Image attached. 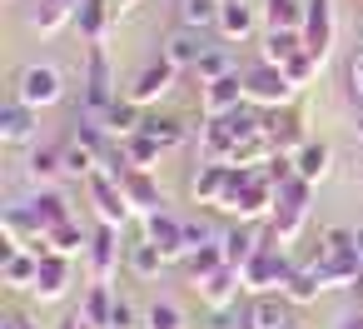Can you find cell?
<instances>
[{
  "label": "cell",
  "mask_w": 363,
  "mask_h": 329,
  "mask_svg": "<svg viewBox=\"0 0 363 329\" xmlns=\"http://www.w3.org/2000/svg\"><path fill=\"white\" fill-rule=\"evenodd\" d=\"M308 190H313V185H303L298 175H294L289 185H279V205H274L269 230H264V234H269L279 249L298 239V230H303V220H308Z\"/></svg>",
  "instance_id": "1"
},
{
  "label": "cell",
  "mask_w": 363,
  "mask_h": 329,
  "mask_svg": "<svg viewBox=\"0 0 363 329\" xmlns=\"http://www.w3.org/2000/svg\"><path fill=\"white\" fill-rule=\"evenodd\" d=\"M294 269H298V264H294V259L264 234V249L244 264V289H254V294H274V289H284V279H289Z\"/></svg>",
  "instance_id": "2"
},
{
  "label": "cell",
  "mask_w": 363,
  "mask_h": 329,
  "mask_svg": "<svg viewBox=\"0 0 363 329\" xmlns=\"http://www.w3.org/2000/svg\"><path fill=\"white\" fill-rule=\"evenodd\" d=\"M298 90L289 85V75L279 70V65H254V70H244V100L249 105H259V110H284L289 100H294Z\"/></svg>",
  "instance_id": "3"
},
{
  "label": "cell",
  "mask_w": 363,
  "mask_h": 329,
  "mask_svg": "<svg viewBox=\"0 0 363 329\" xmlns=\"http://www.w3.org/2000/svg\"><path fill=\"white\" fill-rule=\"evenodd\" d=\"M16 100L30 105V110H50V105H60V100H65V80H60V70H55V65H26V70L16 75Z\"/></svg>",
  "instance_id": "4"
},
{
  "label": "cell",
  "mask_w": 363,
  "mask_h": 329,
  "mask_svg": "<svg viewBox=\"0 0 363 329\" xmlns=\"http://www.w3.org/2000/svg\"><path fill=\"white\" fill-rule=\"evenodd\" d=\"M110 105H115L110 55H105V45H100V41H90V50H85V110H90V120H100Z\"/></svg>",
  "instance_id": "5"
},
{
  "label": "cell",
  "mask_w": 363,
  "mask_h": 329,
  "mask_svg": "<svg viewBox=\"0 0 363 329\" xmlns=\"http://www.w3.org/2000/svg\"><path fill=\"white\" fill-rule=\"evenodd\" d=\"M85 185H90V205H95L100 225H115V230H120V225L135 215V210H130V200H125V190H120V180H115L110 170H95Z\"/></svg>",
  "instance_id": "6"
},
{
  "label": "cell",
  "mask_w": 363,
  "mask_h": 329,
  "mask_svg": "<svg viewBox=\"0 0 363 329\" xmlns=\"http://www.w3.org/2000/svg\"><path fill=\"white\" fill-rule=\"evenodd\" d=\"M303 45L308 55L323 65L333 55V0H308V16H303Z\"/></svg>",
  "instance_id": "7"
},
{
  "label": "cell",
  "mask_w": 363,
  "mask_h": 329,
  "mask_svg": "<svg viewBox=\"0 0 363 329\" xmlns=\"http://www.w3.org/2000/svg\"><path fill=\"white\" fill-rule=\"evenodd\" d=\"M244 105V75H224V80H209L199 85V110L204 120H224Z\"/></svg>",
  "instance_id": "8"
},
{
  "label": "cell",
  "mask_w": 363,
  "mask_h": 329,
  "mask_svg": "<svg viewBox=\"0 0 363 329\" xmlns=\"http://www.w3.org/2000/svg\"><path fill=\"white\" fill-rule=\"evenodd\" d=\"M120 180V190H125V200H130V210L135 215H160L164 210V190H160V180L150 175V170H125V175H115Z\"/></svg>",
  "instance_id": "9"
},
{
  "label": "cell",
  "mask_w": 363,
  "mask_h": 329,
  "mask_svg": "<svg viewBox=\"0 0 363 329\" xmlns=\"http://www.w3.org/2000/svg\"><path fill=\"white\" fill-rule=\"evenodd\" d=\"M145 239L164 254V259H184L189 254V239H184V220H174L169 210H160V215H150L145 220Z\"/></svg>",
  "instance_id": "10"
},
{
  "label": "cell",
  "mask_w": 363,
  "mask_h": 329,
  "mask_svg": "<svg viewBox=\"0 0 363 329\" xmlns=\"http://www.w3.org/2000/svg\"><path fill=\"white\" fill-rule=\"evenodd\" d=\"M239 289H244V274H239L234 264H219L214 274H204V279L194 284V294L204 299V309H229V304H239Z\"/></svg>",
  "instance_id": "11"
},
{
  "label": "cell",
  "mask_w": 363,
  "mask_h": 329,
  "mask_svg": "<svg viewBox=\"0 0 363 329\" xmlns=\"http://www.w3.org/2000/svg\"><path fill=\"white\" fill-rule=\"evenodd\" d=\"M90 279L95 284H110L115 279V264H120V230L115 225H100L95 234H90Z\"/></svg>",
  "instance_id": "12"
},
{
  "label": "cell",
  "mask_w": 363,
  "mask_h": 329,
  "mask_svg": "<svg viewBox=\"0 0 363 329\" xmlns=\"http://www.w3.org/2000/svg\"><path fill=\"white\" fill-rule=\"evenodd\" d=\"M174 75H179V70H174L169 60H155L150 70H140V80L125 90V100H135V105L145 110V105H155V100H164V95L174 90Z\"/></svg>",
  "instance_id": "13"
},
{
  "label": "cell",
  "mask_w": 363,
  "mask_h": 329,
  "mask_svg": "<svg viewBox=\"0 0 363 329\" xmlns=\"http://www.w3.org/2000/svg\"><path fill=\"white\" fill-rule=\"evenodd\" d=\"M269 140H274V150H279V155H294V150H303V145H308L303 115H298L294 105H284V110H269Z\"/></svg>",
  "instance_id": "14"
},
{
  "label": "cell",
  "mask_w": 363,
  "mask_h": 329,
  "mask_svg": "<svg viewBox=\"0 0 363 329\" xmlns=\"http://www.w3.org/2000/svg\"><path fill=\"white\" fill-rule=\"evenodd\" d=\"M21 210H26V220L35 225V234H50V230H60V225L70 220V205H65V195H55V190H40V195L26 200Z\"/></svg>",
  "instance_id": "15"
},
{
  "label": "cell",
  "mask_w": 363,
  "mask_h": 329,
  "mask_svg": "<svg viewBox=\"0 0 363 329\" xmlns=\"http://www.w3.org/2000/svg\"><path fill=\"white\" fill-rule=\"evenodd\" d=\"M65 289H70V259H65V254H45L30 294H35L40 304H55V299H65Z\"/></svg>",
  "instance_id": "16"
},
{
  "label": "cell",
  "mask_w": 363,
  "mask_h": 329,
  "mask_svg": "<svg viewBox=\"0 0 363 329\" xmlns=\"http://www.w3.org/2000/svg\"><path fill=\"white\" fill-rule=\"evenodd\" d=\"M35 120H40V110L11 100L6 110H0V145H30L35 140Z\"/></svg>",
  "instance_id": "17"
},
{
  "label": "cell",
  "mask_w": 363,
  "mask_h": 329,
  "mask_svg": "<svg viewBox=\"0 0 363 329\" xmlns=\"http://www.w3.org/2000/svg\"><path fill=\"white\" fill-rule=\"evenodd\" d=\"M219 249H224V264H234V269L244 274V264L264 249V234H259L254 225H234L229 234H219Z\"/></svg>",
  "instance_id": "18"
},
{
  "label": "cell",
  "mask_w": 363,
  "mask_h": 329,
  "mask_svg": "<svg viewBox=\"0 0 363 329\" xmlns=\"http://www.w3.org/2000/svg\"><path fill=\"white\" fill-rule=\"evenodd\" d=\"M244 329H294L289 299H284V294H259V299L244 309Z\"/></svg>",
  "instance_id": "19"
},
{
  "label": "cell",
  "mask_w": 363,
  "mask_h": 329,
  "mask_svg": "<svg viewBox=\"0 0 363 329\" xmlns=\"http://www.w3.org/2000/svg\"><path fill=\"white\" fill-rule=\"evenodd\" d=\"M100 130H105L110 140H130V135H140V130H145V115H140V105H135V100H125V95H120V100L100 115Z\"/></svg>",
  "instance_id": "20"
},
{
  "label": "cell",
  "mask_w": 363,
  "mask_h": 329,
  "mask_svg": "<svg viewBox=\"0 0 363 329\" xmlns=\"http://www.w3.org/2000/svg\"><path fill=\"white\" fill-rule=\"evenodd\" d=\"M224 185H229V165L204 160V165L194 170V180H189V200H194V205H219Z\"/></svg>",
  "instance_id": "21"
},
{
  "label": "cell",
  "mask_w": 363,
  "mask_h": 329,
  "mask_svg": "<svg viewBox=\"0 0 363 329\" xmlns=\"http://www.w3.org/2000/svg\"><path fill=\"white\" fill-rule=\"evenodd\" d=\"M115 299H120V294H115L110 284H90L85 299H80V319H85L90 329H110V324H115Z\"/></svg>",
  "instance_id": "22"
},
{
  "label": "cell",
  "mask_w": 363,
  "mask_h": 329,
  "mask_svg": "<svg viewBox=\"0 0 363 329\" xmlns=\"http://www.w3.org/2000/svg\"><path fill=\"white\" fill-rule=\"evenodd\" d=\"M204 50H209V45H204V36H199V31H174V36L164 41V60H169L174 70H194Z\"/></svg>",
  "instance_id": "23"
},
{
  "label": "cell",
  "mask_w": 363,
  "mask_h": 329,
  "mask_svg": "<svg viewBox=\"0 0 363 329\" xmlns=\"http://www.w3.org/2000/svg\"><path fill=\"white\" fill-rule=\"evenodd\" d=\"M328 160H333V150L323 140H308L303 150H294V175L303 185H318V180H328Z\"/></svg>",
  "instance_id": "24"
},
{
  "label": "cell",
  "mask_w": 363,
  "mask_h": 329,
  "mask_svg": "<svg viewBox=\"0 0 363 329\" xmlns=\"http://www.w3.org/2000/svg\"><path fill=\"white\" fill-rule=\"evenodd\" d=\"M254 11L244 6V0H224V11H219V41L234 45V41H249L254 36Z\"/></svg>",
  "instance_id": "25"
},
{
  "label": "cell",
  "mask_w": 363,
  "mask_h": 329,
  "mask_svg": "<svg viewBox=\"0 0 363 329\" xmlns=\"http://www.w3.org/2000/svg\"><path fill=\"white\" fill-rule=\"evenodd\" d=\"M303 50H308V45H303V31H269V36H264V55H259V60L284 70V65H289L294 55H303Z\"/></svg>",
  "instance_id": "26"
},
{
  "label": "cell",
  "mask_w": 363,
  "mask_h": 329,
  "mask_svg": "<svg viewBox=\"0 0 363 329\" xmlns=\"http://www.w3.org/2000/svg\"><path fill=\"white\" fill-rule=\"evenodd\" d=\"M35 274H40V254H30V249H16L0 259V279L11 289H35Z\"/></svg>",
  "instance_id": "27"
},
{
  "label": "cell",
  "mask_w": 363,
  "mask_h": 329,
  "mask_svg": "<svg viewBox=\"0 0 363 329\" xmlns=\"http://www.w3.org/2000/svg\"><path fill=\"white\" fill-rule=\"evenodd\" d=\"M224 0H179V31H219Z\"/></svg>",
  "instance_id": "28"
},
{
  "label": "cell",
  "mask_w": 363,
  "mask_h": 329,
  "mask_svg": "<svg viewBox=\"0 0 363 329\" xmlns=\"http://www.w3.org/2000/svg\"><path fill=\"white\" fill-rule=\"evenodd\" d=\"M70 21H75V0H35V11H30V31H40V36H55Z\"/></svg>",
  "instance_id": "29"
},
{
  "label": "cell",
  "mask_w": 363,
  "mask_h": 329,
  "mask_svg": "<svg viewBox=\"0 0 363 329\" xmlns=\"http://www.w3.org/2000/svg\"><path fill=\"white\" fill-rule=\"evenodd\" d=\"M308 0H264V21L269 31H303Z\"/></svg>",
  "instance_id": "30"
},
{
  "label": "cell",
  "mask_w": 363,
  "mask_h": 329,
  "mask_svg": "<svg viewBox=\"0 0 363 329\" xmlns=\"http://www.w3.org/2000/svg\"><path fill=\"white\" fill-rule=\"evenodd\" d=\"M120 155H125V165H130V170H155V165H160V155H164V145H160V140H150V135L140 130V135L120 140Z\"/></svg>",
  "instance_id": "31"
},
{
  "label": "cell",
  "mask_w": 363,
  "mask_h": 329,
  "mask_svg": "<svg viewBox=\"0 0 363 329\" xmlns=\"http://www.w3.org/2000/svg\"><path fill=\"white\" fill-rule=\"evenodd\" d=\"M110 0H75V26H80V36L85 41H100L105 36V26H110Z\"/></svg>",
  "instance_id": "32"
},
{
  "label": "cell",
  "mask_w": 363,
  "mask_h": 329,
  "mask_svg": "<svg viewBox=\"0 0 363 329\" xmlns=\"http://www.w3.org/2000/svg\"><path fill=\"white\" fill-rule=\"evenodd\" d=\"M45 244H50V254H65V259H80V254L90 249V239H85V230H80L75 220H65L60 230H50Z\"/></svg>",
  "instance_id": "33"
},
{
  "label": "cell",
  "mask_w": 363,
  "mask_h": 329,
  "mask_svg": "<svg viewBox=\"0 0 363 329\" xmlns=\"http://www.w3.org/2000/svg\"><path fill=\"white\" fill-rule=\"evenodd\" d=\"M194 75H199V85H209V80H224V75H239V70H234V55H229V45H209V50L199 55Z\"/></svg>",
  "instance_id": "34"
},
{
  "label": "cell",
  "mask_w": 363,
  "mask_h": 329,
  "mask_svg": "<svg viewBox=\"0 0 363 329\" xmlns=\"http://www.w3.org/2000/svg\"><path fill=\"white\" fill-rule=\"evenodd\" d=\"M125 264H130V269H135L140 279H155V274H160V269H164L169 259H164V254H160V249H155L150 239H140V244H130V254H125Z\"/></svg>",
  "instance_id": "35"
},
{
  "label": "cell",
  "mask_w": 363,
  "mask_h": 329,
  "mask_svg": "<svg viewBox=\"0 0 363 329\" xmlns=\"http://www.w3.org/2000/svg\"><path fill=\"white\" fill-rule=\"evenodd\" d=\"M219 264H224V249H219V244H199V249L184 254V274H189V284H199V279L214 274Z\"/></svg>",
  "instance_id": "36"
},
{
  "label": "cell",
  "mask_w": 363,
  "mask_h": 329,
  "mask_svg": "<svg viewBox=\"0 0 363 329\" xmlns=\"http://www.w3.org/2000/svg\"><path fill=\"white\" fill-rule=\"evenodd\" d=\"M279 294H284L289 304H313V299H318L323 289H318V279H313V274H308V269L298 264V269H294V274L284 279V289H279Z\"/></svg>",
  "instance_id": "37"
},
{
  "label": "cell",
  "mask_w": 363,
  "mask_h": 329,
  "mask_svg": "<svg viewBox=\"0 0 363 329\" xmlns=\"http://www.w3.org/2000/svg\"><path fill=\"white\" fill-rule=\"evenodd\" d=\"M145 135H150V140H160L164 150H174V145L184 140V125H179V120H160V115H145Z\"/></svg>",
  "instance_id": "38"
},
{
  "label": "cell",
  "mask_w": 363,
  "mask_h": 329,
  "mask_svg": "<svg viewBox=\"0 0 363 329\" xmlns=\"http://www.w3.org/2000/svg\"><path fill=\"white\" fill-rule=\"evenodd\" d=\"M60 170H65V150L50 145V150H35L30 155V180H55Z\"/></svg>",
  "instance_id": "39"
},
{
  "label": "cell",
  "mask_w": 363,
  "mask_h": 329,
  "mask_svg": "<svg viewBox=\"0 0 363 329\" xmlns=\"http://www.w3.org/2000/svg\"><path fill=\"white\" fill-rule=\"evenodd\" d=\"M318 70H323V65H318L308 50H303V55H294V60L284 65V75H289V85H294V90H308V80H313Z\"/></svg>",
  "instance_id": "40"
},
{
  "label": "cell",
  "mask_w": 363,
  "mask_h": 329,
  "mask_svg": "<svg viewBox=\"0 0 363 329\" xmlns=\"http://www.w3.org/2000/svg\"><path fill=\"white\" fill-rule=\"evenodd\" d=\"M145 329H184V314L174 304H150L145 309Z\"/></svg>",
  "instance_id": "41"
},
{
  "label": "cell",
  "mask_w": 363,
  "mask_h": 329,
  "mask_svg": "<svg viewBox=\"0 0 363 329\" xmlns=\"http://www.w3.org/2000/svg\"><path fill=\"white\" fill-rule=\"evenodd\" d=\"M239 324H244V314H239V304H229V309H209L204 329H239Z\"/></svg>",
  "instance_id": "42"
},
{
  "label": "cell",
  "mask_w": 363,
  "mask_h": 329,
  "mask_svg": "<svg viewBox=\"0 0 363 329\" xmlns=\"http://www.w3.org/2000/svg\"><path fill=\"white\" fill-rule=\"evenodd\" d=\"M110 329H140V309L130 299H115V324Z\"/></svg>",
  "instance_id": "43"
},
{
  "label": "cell",
  "mask_w": 363,
  "mask_h": 329,
  "mask_svg": "<svg viewBox=\"0 0 363 329\" xmlns=\"http://www.w3.org/2000/svg\"><path fill=\"white\" fill-rule=\"evenodd\" d=\"M348 80H353V90L363 95V55H353V60H348Z\"/></svg>",
  "instance_id": "44"
},
{
  "label": "cell",
  "mask_w": 363,
  "mask_h": 329,
  "mask_svg": "<svg viewBox=\"0 0 363 329\" xmlns=\"http://www.w3.org/2000/svg\"><path fill=\"white\" fill-rule=\"evenodd\" d=\"M338 329H363V314H348V319H343Z\"/></svg>",
  "instance_id": "45"
},
{
  "label": "cell",
  "mask_w": 363,
  "mask_h": 329,
  "mask_svg": "<svg viewBox=\"0 0 363 329\" xmlns=\"http://www.w3.org/2000/svg\"><path fill=\"white\" fill-rule=\"evenodd\" d=\"M358 259H363V230H358Z\"/></svg>",
  "instance_id": "46"
},
{
  "label": "cell",
  "mask_w": 363,
  "mask_h": 329,
  "mask_svg": "<svg viewBox=\"0 0 363 329\" xmlns=\"http://www.w3.org/2000/svg\"><path fill=\"white\" fill-rule=\"evenodd\" d=\"M358 145H363V115H358Z\"/></svg>",
  "instance_id": "47"
},
{
  "label": "cell",
  "mask_w": 363,
  "mask_h": 329,
  "mask_svg": "<svg viewBox=\"0 0 363 329\" xmlns=\"http://www.w3.org/2000/svg\"><path fill=\"white\" fill-rule=\"evenodd\" d=\"M294 329H308V324H294Z\"/></svg>",
  "instance_id": "48"
},
{
  "label": "cell",
  "mask_w": 363,
  "mask_h": 329,
  "mask_svg": "<svg viewBox=\"0 0 363 329\" xmlns=\"http://www.w3.org/2000/svg\"><path fill=\"white\" fill-rule=\"evenodd\" d=\"M358 289H363V279H358Z\"/></svg>",
  "instance_id": "49"
}]
</instances>
